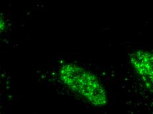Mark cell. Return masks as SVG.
<instances>
[{
  "mask_svg": "<svg viewBox=\"0 0 153 114\" xmlns=\"http://www.w3.org/2000/svg\"><path fill=\"white\" fill-rule=\"evenodd\" d=\"M133 69L149 89L152 88V53L146 50H139L131 57Z\"/></svg>",
  "mask_w": 153,
  "mask_h": 114,
  "instance_id": "cell-2",
  "label": "cell"
},
{
  "mask_svg": "<svg viewBox=\"0 0 153 114\" xmlns=\"http://www.w3.org/2000/svg\"><path fill=\"white\" fill-rule=\"evenodd\" d=\"M62 83L73 93L97 106L107 103L104 85L94 73L75 63H65L59 69Z\"/></svg>",
  "mask_w": 153,
  "mask_h": 114,
  "instance_id": "cell-1",
  "label": "cell"
},
{
  "mask_svg": "<svg viewBox=\"0 0 153 114\" xmlns=\"http://www.w3.org/2000/svg\"><path fill=\"white\" fill-rule=\"evenodd\" d=\"M5 28V23L4 21H3L2 19L0 17V34H1L3 30H4Z\"/></svg>",
  "mask_w": 153,
  "mask_h": 114,
  "instance_id": "cell-3",
  "label": "cell"
}]
</instances>
